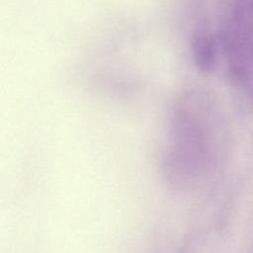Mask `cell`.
<instances>
[{
	"label": "cell",
	"instance_id": "cell-1",
	"mask_svg": "<svg viewBox=\"0 0 253 253\" xmlns=\"http://www.w3.org/2000/svg\"><path fill=\"white\" fill-rule=\"evenodd\" d=\"M227 50L234 81L253 101V0H233Z\"/></svg>",
	"mask_w": 253,
	"mask_h": 253
}]
</instances>
